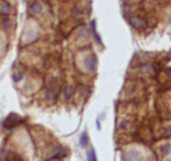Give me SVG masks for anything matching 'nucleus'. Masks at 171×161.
<instances>
[{"label":"nucleus","instance_id":"obj_1","mask_svg":"<svg viewBox=\"0 0 171 161\" xmlns=\"http://www.w3.org/2000/svg\"><path fill=\"white\" fill-rule=\"evenodd\" d=\"M22 121H23V120H22L21 117H19V116L16 115V114L12 113L5 119L3 125H4V127L7 128V129H11V128H14L15 126H17L19 123H21Z\"/></svg>","mask_w":171,"mask_h":161},{"label":"nucleus","instance_id":"obj_2","mask_svg":"<svg viewBox=\"0 0 171 161\" xmlns=\"http://www.w3.org/2000/svg\"><path fill=\"white\" fill-rule=\"evenodd\" d=\"M130 23H131L132 26H134V27L137 28V29H142V28H144L147 25L145 20L141 17H138V16L132 17L131 19H130Z\"/></svg>","mask_w":171,"mask_h":161},{"label":"nucleus","instance_id":"obj_3","mask_svg":"<svg viewBox=\"0 0 171 161\" xmlns=\"http://www.w3.org/2000/svg\"><path fill=\"white\" fill-rule=\"evenodd\" d=\"M97 64H98L97 58H96L95 54H91V56H89L85 60V65L89 71H95L96 68H97Z\"/></svg>","mask_w":171,"mask_h":161},{"label":"nucleus","instance_id":"obj_4","mask_svg":"<svg viewBox=\"0 0 171 161\" xmlns=\"http://www.w3.org/2000/svg\"><path fill=\"white\" fill-rule=\"evenodd\" d=\"M52 153L54 154V156L50 157V159H62L66 156V150L62 147V146H56L54 149Z\"/></svg>","mask_w":171,"mask_h":161},{"label":"nucleus","instance_id":"obj_5","mask_svg":"<svg viewBox=\"0 0 171 161\" xmlns=\"http://www.w3.org/2000/svg\"><path fill=\"white\" fill-rule=\"evenodd\" d=\"M41 5H40L38 2H33V3L30 5V12H31V14H33V15H36V14H39L40 12H41Z\"/></svg>","mask_w":171,"mask_h":161},{"label":"nucleus","instance_id":"obj_6","mask_svg":"<svg viewBox=\"0 0 171 161\" xmlns=\"http://www.w3.org/2000/svg\"><path fill=\"white\" fill-rule=\"evenodd\" d=\"M46 97H48V99L50 100V101H54L56 98V90L52 89V88H50V89L48 90V92H46Z\"/></svg>","mask_w":171,"mask_h":161},{"label":"nucleus","instance_id":"obj_7","mask_svg":"<svg viewBox=\"0 0 171 161\" xmlns=\"http://www.w3.org/2000/svg\"><path fill=\"white\" fill-rule=\"evenodd\" d=\"M88 140H89V138H88V135L87 133H84L82 136H81V139H80V144L81 146H82L83 148L86 147L88 144Z\"/></svg>","mask_w":171,"mask_h":161},{"label":"nucleus","instance_id":"obj_8","mask_svg":"<svg viewBox=\"0 0 171 161\" xmlns=\"http://www.w3.org/2000/svg\"><path fill=\"white\" fill-rule=\"evenodd\" d=\"M73 93H74V90H73L72 87H68L66 90H64V98L66 99H70L72 97Z\"/></svg>","mask_w":171,"mask_h":161},{"label":"nucleus","instance_id":"obj_9","mask_svg":"<svg viewBox=\"0 0 171 161\" xmlns=\"http://www.w3.org/2000/svg\"><path fill=\"white\" fill-rule=\"evenodd\" d=\"M1 11L3 12V13H8V12L10 11V6L7 2H4L3 3V6L1 7Z\"/></svg>","mask_w":171,"mask_h":161},{"label":"nucleus","instance_id":"obj_10","mask_svg":"<svg viewBox=\"0 0 171 161\" xmlns=\"http://www.w3.org/2000/svg\"><path fill=\"white\" fill-rule=\"evenodd\" d=\"M88 159L89 160H96L97 158H96V155H95V151H94L93 149L91 150V151H89V153H88Z\"/></svg>","mask_w":171,"mask_h":161},{"label":"nucleus","instance_id":"obj_11","mask_svg":"<svg viewBox=\"0 0 171 161\" xmlns=\"http://www.w3.org/2000/svg\"><path fill=\"white\" fill-rule=\"evenodd\" d=\"M170 151H171V146L170 145H166V146H164V147L162 148V152H163L164 154L169 153Z\"/></svg>","mask_w":171,"mask_h":161},{"label":"nucleus","instance_id":"obj_12","mask_svg":"<svg viewBox=\"0 0 171 161\" xmlns=\"http://www.w3.org/2000/svg\"><path fill=\"white\" fill-rule=\"evenodd\" d=\"M165 137H171V128H168V129H166Z\"/></svg>","mask_w":171,"mask_h":161},{"label":"nucleus","instance_id":"obj_13","mask_svg":"<svg viewBox=\"0 0 171 161\" xmlns=\"http://www.w3.org/2000/svg\"><path fill=\"white\" fill-rule=\"evenodd\" d=\"M21 78H22V74H19L18 76H15V77H14V81L17 82V81H19Z\"/></svg>","mask_w":171,"mask_h":161}]
</instances>
